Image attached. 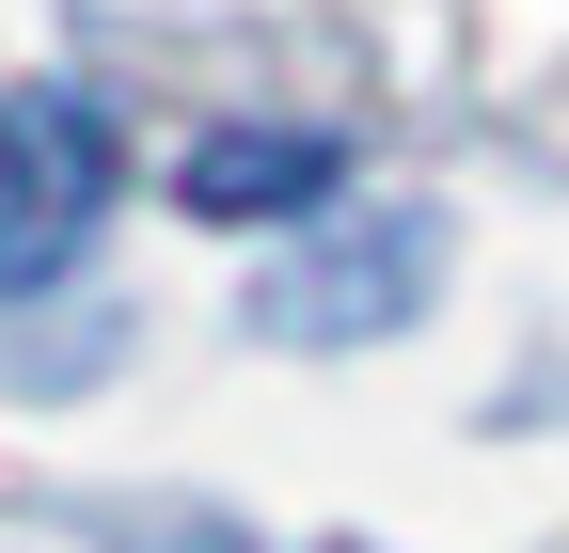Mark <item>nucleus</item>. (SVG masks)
<instances>
[{
    "label": "nucleus",
    "mask_w": 569,
    "mask_h": 553,
    "mask_svg": "<svg viewBox=\"0 0 569 553\" xmlns=\"http://www.w3.org/2000/svg\"><path fill=\"white\" fill-rule=\"evenodd\" d=\"M111 190H127V143H111V111L80 80H17L0 95V301L63 285L80 238L111 222Z\"/></svg>",
    "instance_id": "f257e3e1"
},
{
    "label": "nucleus",
    "mask_w": 569,
    "mask_h": 553,
    "mask_svg": "<svg viewBox=\"0 0 569 553\" xmlns=\"http://www.w3.org/2000/svg\"><path fill=\"white\" fill-rule=\"evenodd\" d=\"M427 269H443V238H427V222H348L332 253L269 269V332H301V349H365V332L411 316Z\"/></svg>",
    "instance_id": "f03ea898"
},
{
    "label": "nucleus",
    "mask_w": 569,
    "mask_h": 553,
    "mask_svg": "<svg viewBox=\"0 0 569 553\" xmlns=\"http://www.w3.org/2000/svg\"><path fill=\"white\" fill-rule=\"evenodd\" d=\"M348 143L332 127H222V143H190V222H301V205H332Z\"/></svg>",
    "instance_id": "7ed1b4c3"
}]
</instances>
